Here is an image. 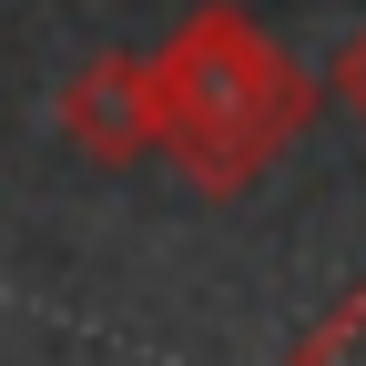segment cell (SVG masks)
<instances>
[{
  "label": "cell",
  "instance_id": "6da1fadb",
  "mask_svg": "<svg viewBox=\"0 0 366 366\" xmlns=\"http://www.w3.org/2000/svg\"><path fill=\"white\" fill-rule=\"evenodd\" d=\"M153 92H163V153L194 173L204 194H244V183L315 122V81L274 51L234 0L183 11V31L153 51Z\"/></svg>",
  "mask_w": 366,
  "mask_h": 366
},
{
  "label": "cell",
  "instance_id": "277c9868",
  "mask_svg": "<svg viewBox=\"0 0 366 366\" xmlns=\"http://www.w3.org/2000/svg\"><path fill=\"white\" fill-rule=\"evenodd\" d=\"M336 92H346V102H356V112H366V31L346 41V61H336Z\"/></svg>",
  "mask_w": 366,
  "mask_h": 366
},
{
  "label": "cell",
  "instance_id": "7a4b0ae2",
  "mask_svg": "<svg viewBox=\"0 0 366 366\" xmlns=\"http://www.w3.org/2000/svg\"><path fill=\"white\" fill-rule=\"evenodd\" d=\"M61 132H71V153L92 163H163V92H153V61L143 51H102V61H81L61 81Z\"/></svg>",
  "mask_w": 366,
  "mask_h": 366
},
{
  "label": "cell",
  "instance_id": "3957f363",
  "mask_svg": "<svg viewBox=\"0 0 366 366\" xmlns=\"http://www.w3.org/2000/svg\"><path fill=\"white\" fill-rule=\"evenodd\" d=\"M295 366H366V285H356V295L326 315V326L295 346Z\"/></svg>",
  "mask_w": 366,
  "mask_h": 366
}]
</instances>
